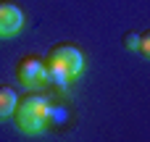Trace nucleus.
Returning <instances> with one entry per match:
<instances>
[{"label": "nucleus", "mask_w": 150, "mask_h": 142, "mask_svg": "<svg viewBox=\"0 0 150 142\" xmlns=\"http://www.w3.org/2000/svg\"><path fill=\"white\" fill-rule=\"evenodd\" d=\"M45 63H47V71L53 76V82L61 84V87H69L71 82H76L82 76L84 55L76 45H58V47L50 50Z\"/></svg>", "instance_id": "f257e3e1"}, {"label": "nucleus", "mask_w": 150, "mask_h": 142, "mask_svg": "<svg viewBox=\"0 0 150 142\" xmlns=\"http://www.w3.org/2000/svg\"><path fill=\"white\" fill-rule=\"evenodd\" d=\"M50 103L40 95H29L24 100H18L16 111H13V119H16V126L29 134V137H40L45 134L47 124H50Z\"/></svg>", "instance_id": "f03ea898"}, {"label": "nucleus", "mask_w": 150, "mask_h": 142, "mask_svg": "<svg viewBox=\"0 0 150 142\" xmlns=\"http://www.w3.org/2000/svg\"><path fill=\"white\" fill-rule=\"evenodd\" d=\"M18 82L26 87V90H42L47 82H53L50 71H47V63L40 61V58H24L18 63V71H16Z\"/></svg>", "instance_id": "7ed1b4c3"}, {"label": "nucleus", "mask_w": 150, "mask_h": 142, "mask_svg": "<svg viewBox=\"0 0 150 142\" xmlns=\"http://www.w3.org/2000/svg\"><path fill=\"white\" fill-rule=\"evenodd\" d=\"M24 29V11L16 3H0V40H11Z\"/></svg>", "instance_id": "20e7f679"}, {"label": "nucleus", "mask_w": 150, "mask_h": 142, "mask_svg": "<svg viewBox=\"0 0 150 142\" xmlns=\"http://www.w3.org/2000/svg\"><path fill=\"white\" fill-rule=\"evenodd\" d=\"M16 105H18V95L11 87H0V121L11 119L13 111H16Z\"/></svg>", "instance_id": "39448f33"}, {"label": "nucleus", "mask_w": 150, "mask_h": 142, "mask_svg": "<svg viewBox=\"0 0 150 142\" xmlns=\"http://www.w3.org/2000/svg\"><path fill=\"white\" fill-rule=\"evenodd\" d=\"M137 53H142L150 61V32L148 34H140V47H137Z\"/></svg>", "instance_id": "423d86ee"}, {"label": "nucleus", "mask_w": 150, "mask_h": 142, "mask_svg": "<svg viewBox=\"0 0 150 142\" xmlns=\"http://www.w3.org/2000/svg\"><path fill=\"white\" fill-rule=\"evenodd\" d=\"M124 45H127L129 50H137V47H140V34H127V37H124Z\"/></svg>", "instance_id": "0eeeda50"}]
</instances>
